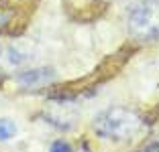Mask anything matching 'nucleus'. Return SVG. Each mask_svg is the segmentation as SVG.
I'll list each match as a JSON object with an SVG mask.
<instances>
[{
  "instance_id": "1",
  "label": "nucleus",
  "mask_w": 159,
  "mask_h": 152,
  "mask_svg": "<svg viewBox=\"0 0 159 152\" xmlns=\"http://www.w3.org/2000/svg\"><path fill=\"white\" fill-rule=\"evenodd\" d=\"M145 120L129 108H110L96 116L92 128L96 136L110 140H129L141 132Z\"/></svg>"
},
{
  "instance_id": "2",
  "label": "nucleus",
  "mask_w": 159,
  "mask_h": 152,
  "mask_svg": "<svg viewBox=\"0 0 159 152\" xmlns=\"http://www.w3.org/2000/svg\"><path fill=\"white\" fill-rule=\"evenodd\" d=\"M126 28L139 41L159 39V0H137L126 14Z\"/></svg>"
},
{
  "instance_id": "3",
  "label": "nucleus",
  "mask_w": 159,
  "mask_h": 152,
  "mask_svg": "<svg viewBox=\"0 0 159 152\" xmlns=\"http://www.w3.org/2000/svg\"><path fill=\"white\" fill-rule=\"evenodd\" d=\"M14 81L25 89H37L45 87L49 83L55 81V71L51 67H35V69H27L14 75Z\"/></svg>"
},
{
  "instance_id": "4",
  "label": "nucleus",
  "mask_w": 159,
  "mask_h": 152,
  "mask_svg": "<svg viewBox=\"0 0 159 152\" xmlns=\"http://www.w3.org/2000/svg\"><path fill=\"white\" fill-rule=\"evenodd\" d=\"M16 134V124L8 118H0V142H8Z\"/></svg>"
},
{
  "instance_id": "5",
  "label": "nucleus",
  "mask_w": 159,
  "mask_h": 152,
  "mask_svg": "<svg viewBox=\"0 0 159 152\" xmlns=\"http://www.w3.org/2000/svg\"><path fill=\"white\" fill-rule=\"evenodd\" d=\"M49 152H75V148L71 146L67 140L63 138H57L51 142V146H49Z\"/></svg>"
},
{
  "instance_id": "6",
  "label": "nucleus",
  "mask_w": 159,
  "mask_h": 152,
  "mask_svg": "<svg viewBox=\"0 0 159 152\" xmlns=\"http://www.w3.org/2000/svg\"><path fill=\"white\" fill-rule=\"evenodd\" d=\"M92 2H96L98 6H104V4H108V2H112V0H92Z\"/></svg>"
}]
</instances>
